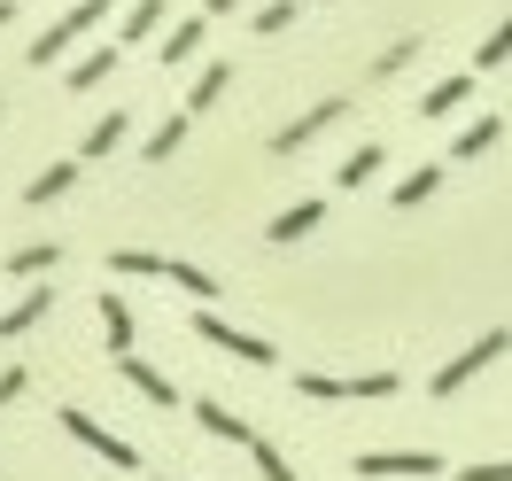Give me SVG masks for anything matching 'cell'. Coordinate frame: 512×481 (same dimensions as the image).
<instances>
[{"label":"cell","mask_w":512,"mask_h":481,"mask_svg":"<svg viewBox=\"0 0 512 481\" xmlns=\"http://www.w3.org/2000/svg\"><path fill=\"white\" fill-rule=\"evenodd\" d=\"M505 350H512V334H505V326H489V334H474V342H466V350L450 357V365H443V373H435V381H427V388H435V396H458V388L474 381L481 365H497V357H505Z\"/></svg>","instance_id":"6da1fadb"},{"label":"cell","mask_w":512,"mask_h":481,"mask_svg":"<svg viewBox=\"0 0 512 481\" xmlns=\"http://www.w3.org/2000/svg\"><path fill=\"white\" fill-rule=\"evenodd\" d=\"M63 435H70V443H86L94 458H109L117 474H132V466H140V450H132L125 435H109V427H101L94 412H78V404H63Z\"/></svg>","instance_id":"7a4b0ae2"},{"label":"cell","mask_w":512,"mask_h":481,"mask_svg":"<svg viewBox=\"0 0 512 481\" xmlns=\"http://www.w3.org/2000/svg\"><path fill=\"white\" fill-rule=\"evenodd\" d=\"M101 16H109V0H78L70 16H55V24L32 39V63H55V55H70V47H78V39L101 24Z\"/></svg>","instance_id":"3957f363"},{"label":"cell","mask_w":512,"mask_h":481,"mask_svg":"<svg viewBox=\"0 0 512 481\" xmlns=\"http://www.w3.org/2000/svg\"><path fill=\"white\" fill-rule=\"evenodd\" d=\"M396 373H350V381H334V373H295V396H311V404H334V396H396Z\"/></svg>","instance_id":"277c9868"},{"label":"cell","mask_w":512,"mask_h":481,"mask_svg":"<svg viewBox=\"0 0 512 481\" xmlns=\"http://www.w3.org/2000/svg\"><path fill=\"white\" fill-rule=\"evenodd\" d=\"M357 474L365 481H427V474H443V458L435 450H365Z\"/></svg>","instance_id":"5b68a950"},{"label":"cell","mask_w":512,"mask_h":481,"mask_svg":"<svg viewBox=\"0 0 512 481\" xmlns=\"http://www.w3.org/2000/svg\"><path fill=\"white\" fill-rule=\"evenodd\" d=\"M194 334H202L210 350L241 357V365H272V342H264V334H241V326H225L218 311H194Z\"/></svg>","instance_id":"8992f818"},{"label":"cell","mask_w":512,"mask_h":481,"mask_svg":"<svg viewBox=\"0 0 512 481\" xmlns=\"http://www.w3.org/2000/svg\"><path fill=\"white\" fill-rule=\"evenodd\" d=\"M326 125H342V101H319V109H303L295 125H280V140H272V148H280V156H295V148H311Z\"/></svg>","instance_id":"52a82bcc"},{"label":"cell","mask_w":512,"mask_h":481,"mask_svg":"<svg viewBox=\"0 0 512 481\" xmlns=\"http://www.w3.org/2000/svg\"><path fill=\"white\" fill-rule=\"evenodd\" d=\"M319 218H326V202H295V210H280V218L264 225V241L288 249V241H303V233H319Z\"/></svg>","instance_id":"ba28073f"},{"label":"cell","mask_w":512,"mask_h":481,"mask_svg":"<svg viewBox=\"0 0 512 481\" xmlns=\"http://www.w3.org/2000/svg\"><path fill=\"white\" fill-rule=\"evenodd\" d=\"M47 311H55V288H47V280H39V288L24 295V303H16V311H0V342H16V334H32V326L47 319Z\"/></svg>","instance_id":"9c48e42d"},{"label":"cell","mask_w":512,"mask_h":481,"mask_svg":"<svg viewBox=\"0 0 512 481\" xmlns=\"http://www.w3.org/2000/svg\"><path fill=\"white\" fill-rule=\"evenodd\" d=\"M194 419H202V427H210L218 443H241V450L256 443V427H249V419H241V412H225L218 396H202V404H194Z\"/></svg>","instance_id":"30bf717a"},{"label":"cell","mask_w":512,"mask_h":481,"mask_svg":"<svg viewBox=\"0 0 512 481\" xmlns=\"http://www.w3.org/2000/svg\"><path fill=\"white\" fill-rule=\"evenodd\" d=\"M381 163H388V148H381V140H365V148H350V156H342L334 187L350 194V187H365V179H381Z\"/></svg>","instance_id":"8fae6325"},{"label":"cell","mask_w":512,"mask_h":481,"mask_svg":"<svg viewBox=\"0 0 512 481\" xmlns=\"http://www.w3.org/2000/svg\"><path fill=\"white\" fill-rule=\"evenodd\" d=\"M132 326H140V319H132L125 295H101V342H109L117 357H132Z\"/></svg>","instance_id":"7c38bea8"},{"label":"cell","mask_w":512,"mask_h":481,"mask_svg":"<svg viewBox=\"0 0 512 481\" xmlns=\"http://www.w3.org/2000/svg\"><path fill=\"white\" fill-rule=\"evenodd\" d=\"M117 373H125V388H140V396H148V404H163V412L179 404V388L163 381L156 365H140V357H117Z\"/></svg>","instance_id":"4fadbf2b"},{"label":"cell","mask_w":512,"mask_h":481,"mask_svg":"<svg viewBox=\"0 0 512 481\" xmlns=\"http://www.w3.org/2000/svg\"><path fill=\"white\" fill-rule=\"evenodd\" d=\"M101 78H117V47H94V55H78V63H70V94H94Z\"/></svg>","instance_id":"5bb4252c"},{"label":"cell","mask_w":512,"mask_h":481,"mask_svg":"<svg viewBox=\"0 0 512 481\" xmlns=\"http://www.w3.org/2000/svg\"><path fill=\"white\" fill-rule=\"evenodd\" d=\"M474 86H481V70H450L443 86H435V94L419 101V117H450V109H458V101L474 94Z\"/></svg>","instance_id":"9a60e30c"},{"label":"cell","mask_w":512,"mask_h":481,"mask_svg":"<svg viewBox=\"0 0 512 481\" xmlns=\"http://www.w3.org/2000/svg\"><path fill=\"white\" fill-rule=\"evenodd\" d=\"M497 140H505V125H497V117H474V125H466L458 140H450V163H474V156H489Z\"/></svg>","instance_id":"2e32d148"},{"label":"cell","mask_w":512,"mask_h":481,"mask_svg":"<svg viewBox=\"0 0 512 481\" xmlns=\"http://www.w3.org/2000/svg\"><path fill=\"white\" fill-rule=\"evenodd\" d=\"M132 132V117H117V109H109V117H101L94 132H86V140H78V163H101V156H117V140H125Z\"/></svg>","instance_id":"e0dca14e"},{"label":"cell","mask_w":512,"mask_h":481,"mask_svg":"<svg viewBox=\"0 0 512 481\" xmlns=\"http://www.w3.org/2000/svg\"><path fill=\"white\" fill-rule=\"evenodd\" d=\"M202 32H210V16H179V24L163 32V63H194V47H202Z\"/></svg>","instance_id":"ac0fdd59"},{"label":"cell","mask_w":512,"mask_h":481,"mask_svg":"<svg viewBox=\"0 0 512 481\" xmlns=\"http://www.w3.org/2000/svg\"><path fill=\"white\" fill-rule=\"evenodd\" d=\"M70 187H78V163H47V171H39L32 187H24V202L39 210V202H63Z\"/></svg>","instance_id":"d6986e66"},{"label":"cell","mask_w":512,"mask_h":481,"mask_svg":"<svg viewBox=\"0 0 512 481\" xmlns=\"http://www.w3.org/2000/svg\"><path fill=\"white\" fill-rule=\"evenodd\" d=\"M225 86H233V63H202V70H194V86H187V117H194V109H210Z\"/></svg>","instance_id":"ffe728a7"},{"label":"cell","mask_w":512,"mask_h":481,"mask_svg":"<svg viewBox=\"0 0 512 481\" xmlns=\"http://www.w3.org/2000/svg\"><path fill=\"white\" fill-rule=\"evenodd\" d=\"M163 280H171V288H187L194 303H210V295H218V280H210L202 264H179V257H163Z\"/></svg>","instance_id":"44dd1931"},{"label":"cell","mask_w":512,"mask_h":481,"mask_svg":"<svg viewBox=\"0 0 512 481\" xmlns=\"http://www.w3.org/2000/svg\"><path fill=\"white\" fill-rule=\"evenodd\" d=\"M47 264H55V241H32V249H16L0 272H8V280H47Z\"/></svg>","instance_id":"7402d4cb"},{"label":"cell","mask_w":512,"mask_h":481,"mask_svg":"<svg viewBox=\"0 0 512 481\" xmlns=\"http://www.w3.org/2000/svg\"><path fill=\"white\" fill-rule=\"evenodd\" d=\"M163 32V0H132L125 8V47H140V39Z\"/></svg>","instance_id":"603a6c76"},{"label":"cell","mask_w":512,"mask_h":481,"mask_svg":"<svg viewBox=\"0 0 512 481\" xmlns=\"http://www.w3.org/2000/svg\"><path fill=\"white\" fill-rule=\"evenodd\" d=\"M435 187H443V171L427 163V171H412V179H404V187L388 194V202H396V210H419V202H435Z\"/></svg>","instance_id":"cb8c5ba5"},{"label":"cell","mask_w":512,"mask_h":481,"mask_svg":"<svg viewBox=\"0 0 512 481\" xmlns=\"http://www.w3.org/2000/svg\"><path fill=\"white\" fill-rule=\"evenodd\" d=\"M179 140H187V109H179V117H163L140 148H148V163H163V156H179Z\"/></svg>","instance_id":"d4e9b609"},{"label":"cell","mask_w":512,"mask_h":481,"mask_svg":"<svg viewBox=\"0 0 512 481\" xmlns=\"http://www.w3.org/2000/svg\"><path fill=\"white\" fill-rule=\"evenodd\" d=\"M109 272H125V280H163V257H156V249H117Z\"/></svg>","instance_id":"484cf974"},{"label":"cell","mask_w":512,"mask_h":481,"mask_svg":"<svg viewBox=\"0 0 512 481\" xmlns=\"http://www.w3.org/2000/svg\"><path fill=\"white\" fill-rule=\"evenodd\" d=\"M295 16H303V0H264V8H256L249 24H256V32H264V39H272V32H288Z\"/></svg>","instance_id":"4316f807"},{"label":"cell","mask_w":512,"mask_h":481,"mask_svg":"<svg viewBox=\"0 0 512 481\" xmlns=\"http://www.w3.org/2000/svg\"><path fill=\"white\" fill-rule=\"evenodd\" d=\"M505 55H512V16H505V24H497V32H489V39H481L474 70H481V78H489V70H505Z\"/></svg>","instance_id":"83f0119b"},{"label":"cell","mask_w":512,"mask_h":481,"mask_svg":"<svg viewBox=\"0 0 512 481\" xmlns=\"http://www.w3.org/2000/svg\"><path fill=\"white\" fill-rule=\"evenodd\" d=\"M249 458H256V474H264V481H295V466H288V458H280L272 443H264V435L249 443Z\"/></svg>","instance_id":"f1b7e54d"},{"label":"cell","mask_w":512,"mask_h":481,"mask_svg":"<svg viewBox=\"0 0 512 481\" xmlns=\"http://www.w3.org/2000/svg\"><path fill=\"white\" fill-rule=\"evenodd\" d=\"M412 47H419V39H396V47H388V55H381V63H373V78H396V70H404V63H412Z\"/></svg>","instance_id":"f546056e"},{"label":"cell","mask_w":512,"mask_h":481,"mask_svg":"<svg viewBox=\"0 0 512 481\" xmlns=\"http://www.w3.org/2000/svg\"><path fill=\"white\" fill-rule=\"evenodd\" d=\"M458 481H512V458H481V466H466Z\"/></svg>","instance_id":"4dcf8cb0"},{"label":"cell","mask_w":512,"mask_h":481,"mask_svg":"<svg viewBox=\"0 0 512 481\" xmlns=\"http://www.w3.org/2000/svg\"><path fill=\"white\" fill-rule=\"evenodd\" d=\"M24 388H32V373H24V365H8V373H0V404H16Z\"/></svg>","instance_id":"1f68e13d"},{"label":"cell","mask_w":512,"mask_h":481,"mask_svg":"<svg viewBox=\"0 0 512 481\" xmlns=\"http://www.w3.org/2000/svg\"><path fill=\"white\" fill-rule=\"evenodd\" d=\"M233 8H249V0H210V8H202V16H233Z\"/></svg>","instance_id":"d6a6232c"},{"label":"cell","mask_w":512,"mask_h":481,"mask_svg":"<svg viewBox=\"0 0 512 481\" xmlns=\"http://www.w3.org/2000/svg\"><path fill=\"white\" fill-rule=\"evenodd\" d=\"M0 24H16V0H0Z\"/></svg>","instance_id":"836d02e7"}]
</instances>
